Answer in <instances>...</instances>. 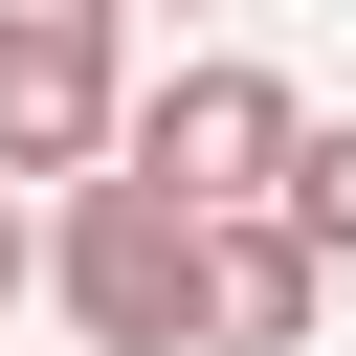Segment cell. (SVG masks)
Masks as SVG:
<instances>
[{"label":"cell","mask_w":356,"mask_h":356,"mask_svg":"<svg viewBox=\"0 0 356 356\" xmlns=\"http://www.w3.org/2000/svg\"><path fill=\"white\" fill-rule=\"evenodd\" d=\"M178 222H267L289 200V156H312V111H289V67H245V44H200V67H156L134 89V134H111Z\"/></svg>","instance_id":"1"},{"label":"cell","mask_w":356,"mask_h":356,"mask_svg":"<svg viewBox=\"0 0 356 356\" xmlns=\"http://www.w3.org/2000/svg\"><path fill=\"white\" fill-rule=\"evenodd\" d=\"M44 289H67L111 356H178V334H200V222H178V200L111 156V178H67V222H44Z\"/></svg>","instance_id":"2"},{"label":"cell","mask_w":356,"mask_h":356,"mask_svg":"<svg viewBox=\"0 0 356 356\" xmlns=\"http://www.w3.org/2000/svg\"><path fill=\"white\" fill-rule=\"evenodd\" d=\"M111 22L134 0H0V178H111V134H134Z\"/></svg>","instance_id":"3"},{"label":"cell","mask_w":356,"mask_h":356,"mask_svg":"<svg viewBox=\"0 0 356 356\" xmlns=\"http://www.w3.org/2000/svg\"><path fill=\"white\" fill-rule=\"evenodd\" d=\"M334 312V267H312V222L267 200V222H200V356H289Z\"/></svg>","instance_id":"4"},{"label":"cell","mask_w":356,"mask_h":356,"mask_svg":"<svg viewBox=\"0 0 356 356\" xmlns=\"http://www.w3.org/2000/svg\"><path fill=\"white\" fill-rule=\"evenodd\" d=\"M289 222H312V267H356V134H312V156H289Z\"/></svg>","instance_id":"5"},{"label":"cell","mask_w":356,"mask_h":356,"mask_svg":"<svg viewBox=\"0 0 356 356\" xmlns=\"http://www.w3.org/2000/svg\"><path fill=\"white\" fill-rule=\"evenodd\" d=\"M22 289H44V222H22V178H0V312H22Z\"/></svg>","instance_id":"6"}]
</instances>
